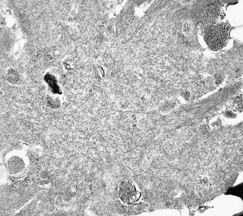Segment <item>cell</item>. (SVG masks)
Returning a JSON list of instances; mask_svg holds the SVG:
<instances>
[{"label": "cell", "instance_id": "6", "mask_svg": "<svg viewBox=\"0 0 243 216\" xmlns=\"http://www.w3.org/2000/svg\"><path fill=\"white\" fill-rule=\"evenodd\" d=\"M221 123V120L219 117L212 118L209 122V125L210 128H218Z\"/></svg>", "mask_w": 243, "mask_h": 216}, {"label": "cell", "instance_id": "7", "mask_svg": "<svg viewBox=\"0 0 243 216\" xmlns=\"http://www.w3.org/2000/svg\"><path fill=\"white\" fill-rule=\"evenodd\" d=\"M222 77L221 74H215L212 79V83L215 87H217L221 84L222 82Z\"/></svg>", "mask_w": 243, "mask_h": 216}, {"label": "cell", "instance_id": "8", "mask_svg": "<svg viewBox=\"0 0 243 216\" xmlns=\"http://www.w3.org/2000/svg\"><path fill=\"white\" fill-rule=\"evenodd\" d=\"M129 102L126 99H121L119 101V106L121 109H124L127 108L129 106Z\"/></svg>", "mask_w": 243, "mask_h": 216}, {"label": "cell", "instance_id": "5", "mask_svg": "<svg viewBox=\"0 0 243 216\" xmlns=\"http://www.w3.org/2000/svg\"><path fill=\"white\" fill-rule=\"evenodd\" d=\"M191 94L189 90H183L177 95L176 100L180 104L186 105L191 100Z\"/></svg>", "mask_w": 243, "mask_h": 216}, {"label": "cell", "instance_id": "1", "mask_svg": "<svg viewBox=\"0 0 243 216\" xmlns=\"http://www.w3.org/2000/svg\"><path fill=\"white\" fill-rule=\"evenodd\" d=\"M55 78L51 74H47L45 78L47 87L46 104L49 109H52L59 108L63 103V93Z\"/></svg>", "mask_w": 243, "mask_h": 216}, {"label": "cell", "instance_id": "11", "mask_svg": "<svg viewBox=\"0 0 243 216\" xmlns=\"http://www.w3.org/2000/svg\"><path fill=\"white\" fill-rule=\"evenodd\" d=\"M184 30H185L186 32H189L190 30V27L189 25H186L185 27H184Z\"/></svg>", "mask_w": 243, "mask_h": 216}, {"label": "cell", "instance_id": "10", "mask_svg": "<svg viewBox=\"0 0 243 216\" xmlns=\"http://www.w3.org/2000/svg\"><path fill=\"white\" fill-rule=\"evenodd\" d=\"M224 115L227 118H229V119H231L234 117L235 116V114H234L233 112H232L230 110H227L224 113Z\"/></svg>", "mask_w": 243, "mask_h": 216}, {"label": "cell", "instance_id": "3", "mask_svg": "<svg viewBox=\"0 0 243 216\" xmlns=\"http://www.w3.org/2000/svg\"><path fill=\"white\" fill-rule=\"evenodd\" d=\"M177 105V101L174 99H166L160 103L158 106V109L161 113L166 114L172 112Z\"/></svg>", "mask_w": 243, "mask_h": 216}, {"label": "cell", "instance_id": "4", "mask_svg": "<svg viewBox=\"0 0 243 216\" xmlns=\"http://www.w3.org/2000/svg\"><path fill=\"white\" fill-rule=\"evenodd\" d=\"M6 78L7 81L10 84L17 85L20 82V74L13 68H11L7 71Z\"/></svg>", "mask_w": 243, "mask_h": 216}, {"label": "cell", "instance_id": "2", "mask_svg": "<svg viewBox=\"0 0 243 216\" xmlns=\"http://www.w3.org/2000/svg\"><path fill=\"white\" fill-rule=\"evenodd\" d=\"M139 193L129 182H122L119 187V195L122 201L132 204L138 200Z\"/></svg>", "mask_w": 243, "mask_h": 216}, {"label": "cell", "instance_id": "9", "mask_svg": "<svg viewBox=\"0 0 243 216\" xmlns=\"http://www.w3.org/2000/svg\"><path fill=\"white\" fill-rule=\"evenodd\" d=\"M200 131L203 134H205L207 132L208 128L207 125L206 124L203 123L200 125Z\"/></svg>", "mask_w": 243, "mask_h": 216}]
</instances>
